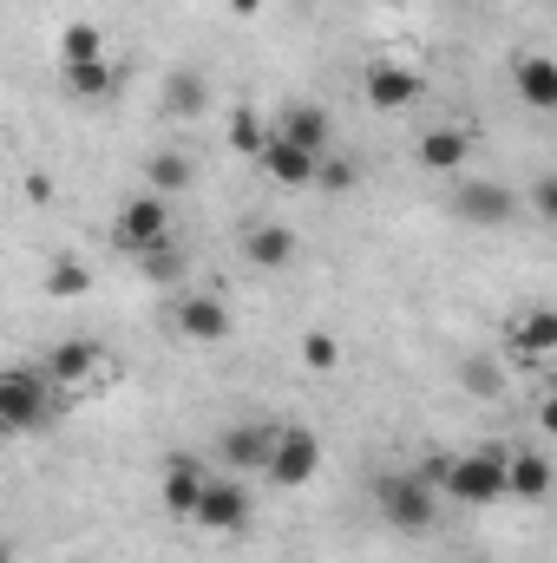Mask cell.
<instances>
[{
    "label": "cell",
    "mask_w": 557,
    "mask_h": 563,
    "mask_svg": "<svg viewBox=\"0 0 557 563\" xmlns=\"http://www.w3.org/2000/svg\"><path fill=\"white\" fill-rule=\"evenodd\" d=\"M426 478H433V492H446L452 505H505V452H459V459H439V465H426Z\"/></svg>",
    "instance_id": "cell-1"
},
{
    "label": "cell",
    "mask_w": 557,
    "mask_h": 563,
    "mask_svg": "<svg viewBox=\"0 0 557 563\" xmlns=\"http://www.w3.org/2000/svg\"><path fill=\"white\" fill-rule=\"evenodd\" d=\"M374 505H381V518L394 525V531H433V518H439V492H433V478L426 472H387V478H374Z\"/></svg>",
    "instance_id": "cell-2"
},
{
    "label": "cell",
    "mask_w": 557,
    "mask_h": 563,
    "mask_svg": "<svg viewBox=\"0 0 557 563\" xmlns=\"http://www.w3.org/2000/svg\"><path fill=\"white\" fill-rule=\"evenodd\" d=\"M59 413V394L26 374V367H0V432H46Z\"/></svg>",
    "instance_id": "cell-3"
},
{
    "label": "cell",
    "mask_w": 557,
    "mask_h": 563,
    "mask_svg": "<svg viewBox=\"0 0 557 563\" xmlns=\"http://www.w3.org/2000/svg\"><path fill=\"white\" fill-rule=\"evenodd\" d=\"M263 478L282 485V492H308L321 478V439L308 426H276V445H270V465Z\"/></svg>",
    "instance_id": "cell-4"
},
{
    "label": "cell",
    "mask_w": 557,
    "mask_h": 563,
    "mask_svg": "<svg viewBox=\"0 0 557 563\" xmlns=\"http://www.w3.org/2000/svg\"><path fill=\"white\" fill-rule=\"evenodd\" d=\"M446 203H452V217L466 230H512L518 223V197L505 184H485V177H459Z\"/></svg>",
    "instance_id": "cell-5"
},
{
    "label": "cell",
    "mask_w": 557,
    "mask_h": 563,
    "mask_svg": "<svg viewBox=\"0 0 557 563\" xmlns=\"http://www.w3.org/2000/svg\"><path fill=\"white\" fill-rule=\"evenodd\" d=\"M250 518H256V498H250L243 478H210L204 498H197V511H190V525H197V531H217V538L250 531Z\"/></svg>",
    "instance_id": "cell-6"
},
{
    "label": "cell",
    "mask_w": 557,
    "mask_h": 563,
    "mask_svg": "<svg viewBox=\"0 0 557 563\" xmlns=\"http://www.w3.org/2000/svg\"><path fill=\"white\" fill-rule=\"evenodd\" d=\"M106 367V347L92 341V334H73V341H59L53 354H46V367H40V380L53 387V394H79V387H92V374Z\"/></svg>",
    "instance_id": "cell-7"
},
{
    "label": "cell",
    "mask_w": 557,
    "mask_h": 563,
    "mask_svg": "<svg viewBox=\"0 0 557 563\" xmlns=\"http://www.w3.org/2000/svg\"><path fill=\"white\" fill-rule=\"evenodd\" d=\"M112 236H119V250H125V256H139V250H151V243H164V236H171V203H164V197H151V190L125 197V210H119Z\"/></svg>",
    "instance_id": "cell-8"
},
{
    "label": "cell",
    "mask_w": 557,
    "mask_h": 563,
    "mask_svg": "<svg viewBox=\"0 0 557 563\" xmlns=\"http://www.w3.org/2000/svg\"><path fill=\"white\" fill-rule=\"evenodd\" d=\"M177 334L184 341H197V347H217V341H230V301L223 295H184L177 301Z\"/></svg>",
    "instance_id": "cell-9"
},
{
    "label": "cell",
    "mask_w": 557,
    "mask_h": 563,
    "mask_svg": "<svg viewBox=\"0 0 557 563\" xmlns=\"http://www.w3.org/2000/svg\"><path fill=\"white\" fill-rule=\"evenodd\" d=\"M361 92H368L374 112H407L419 99V73L414 66H394V59H374V66L361 73Z\"/></svg>",
    "instance_id": "cell-10"
},
{
    "label": "cell",
    "mask_w": 557,
    "mask_h": 563,
    "mask_svg": "<svg viewBox=\"0 0 557 563\" xmlns=\"http://www.w3.org/2000/svg\"><path fill=\"white\" fill-rule=\"evenodd\" d=\"M204 485H210V472H204L190 452H177V459L164 465V478H157V505H164L171 518H184V525H190V511H197Z\"/></svg>",
    "instance_id": "cell-11"
},
{
    "label": "cell",
    "mask_w": 557,
    "mask_h": 563,
    "mask_svg": "<svg viewBox=\"0 0 557 563\" xmlns=\"http://www.w3.org/2000/svg\"><path fill=\"white\" fill-rule=\"evenodd\" d=\"M270 445H276V426H263V420H250V426H230L223 439H217V452H223V465L230 472H263L270 465Z\"/></svg>",
    "instance_id": "cell-12"
},
{
    "label": "cell",
    "mask_w": 557,
    "mask_h": 563,
    "mask_svg": "<svg viewBox=\"0 0 557 563\" xmlns=\"http://www.w3.org/2000/svg\"><path fill=\"white\" fill-rule=\"evenodd\" d=\"M545 492H551V459L545 452H505V498L545 505Z\"/></svg>",
    "instance_id": "cell-13"
},
{
    "label": "cell",
    "mask_w": 557,
    "mask_h": 563,
    "mask_svg": "<svg viewBox=\"0 0 557 563\" xmlns=\"http://www.w3.org/2000/svg\"><path fill=\"white\" fill-rule=\"evenodd\" d=\"M243 263L250 269H288L295 263V230L288 223H250L243 230Z\"/></svg>",
    "instance_id": "cell-14"
},
{
    "label": "cell",
    "mask_w": 557,
    "mask_h": 563,
    "mask_svg": "<svg viewBox=\"0 0 557 563\" xmlns=\"http://www.w3.org/2000/svg\"><path fill=\"white\" fill-rule=\"evenodd\" d=\"M466 157H472V139H466L459 125H433V132L419 139V164H426L433 177H466Z\"/></svg>",
    "instance_id": "cell-15"
},
{
    "label": "cell",
    "mask_w": 557,
    "mask_h": 563,
    "mask_svg": "<svg viewBox=\"0 0 557 563\" xmlns=\"http://www.w3.org/2000/svg\"><path fill=\"white\" fill-rule=\"evenodd\" d=\"M256 164H263V177L282 184V190H308V177H315V151H295V144L276 139V132H270V144H263Z\"/></svg>",
    "instance_id": "cell-16"
},
{
    "label": "cell",
    "mask_w": 557,
    "mask_h": 563,
    "mask_svg": "<svg viewBox=\"0 0 557 563\" xmlns=\"http://www.w3.org/2000/svg\"><path fill=\"white\" fill-rule=\"evenodd\" d=\"M512 79H518V92H525V106H532V112H557V59L525 53Z\"/></svg>",
    "instance_id": "cell-17"
},
{
    "label": "cell",
    "mask_w": 557,
    "mask_h": 563,
    "mask_svg": "<svg viewBox=\"0 0 557 563\" xmlns=\"http://www.w3.org/2000/svg\"><path fill=\"white\" fill-rule=\"evenodd\" d=\"M512 347H518L525 361H551V354H557V314H551V308L518 314V321H512Z\"/></svg>",
    "instance_id": "cell-18"
},
{
    "label": "cell",
    "mask_w": 557,
    "mask_h": 563,
    "mask_svg": "<svg viewBox=\"0 0 557 563\" xmlns=\"http://www.w3.org/2000/svg\"><path fill=\"white\" fill-rule=\"evenodd\" d=\"M276 139H288L295 151H315V157H321V144H328V112H321V106H288L276 119Z\"/></svg>",
    "instance_id": "cell-19"
},
{
    "label": "cell",
    "mask_w": 557,
    "mask_h": 563,
    "mask_svg": "<svg viewBox=\"0 0 557 563\" xmlns=\"http://www.w3.org/2000/svg\"><path fill=\"white\" fill-rule=\"evenodd\" d=\"M66 92L73 99H112L119 92V66L112 59H79V66H66Z\"/></svg>",
    "instance_id": "cell-20"
},
{
    "label": "cell",
    "mask_w": 557,
    "mask_h": 563,
    "mask_svg": "<svg viewBox=\"0 0 557 563\" xmlns=\"http://www.w3.org/2000/svg\"><path fill=\"white\" fill-rule=\"evenodd\" d=\"M144 177H151V197H177V190H190V157L184 151H157L151 164H144Z\"/></svg>",
    "instance_id": "cell-21"
},
{
    "label": "cell",
    "mask_w": 557,
    "mask_h": 563,
    "mask_svg": "<svg viewBox=\"0 0 557 563\" xmlns=\"http://www.w3.org/2000/svg\"><path fill=\"white\" fill-rule=\"evenodd\" d=\"M92 288V269H86V256H59L53 269H46V295L53 301H79Z\"/></svg>",
    "instance_id": "cell-22"
},
{
    "label": "cell",
    "mask_w": 557,
    "mask_h": 563,
    "mask_svg": "<svg viewBox=\"0 0 557 563\" xmlns=\"http://www.w3.org/2000/svg\"><path fill=\"white\" fill-rule=\"evenodd\" d=\"M59 59H66V66H79V59H106L99 26H92V20H73V26L59 33Z\"/></svg>",
    "instance_id": "cell-23"
},
{
    "label": "cell",
    "mask_w": 557,
    "mask_h": 563,
    "mask_svg": "<svg viewBox=\"0 0 557 563\" xmlns=\"http://www.w3.org/2000/svg\"><path fill=\"white\" fill-rule=\"evenodd\" d=\"M164 106L197 119V112L210 106V86H204V73H171V86H164Z\"/></svg>",
    "instance_id": "cell-24"
},
{
    "label": "cell",
    "mask_w": 557,
    "mask_h": 563,
    "mask_svg": "<svg viewBox=\"0 0 557 563\" xmlns=\"http://www.w3.org/2000/svg\"><path fill=\"white\" fill-rule=\"evenodd\" d=\"M139 276H151V282H177L184 276V250L164 236V243H151V250H139Z\"/></svg>",
    "instance_id": "cell-25"
},
{
    "label": "cell",
    "mask_w": 557,
    "mask_h": 563,
    "mask_svg": "<svg viewBox=\"0 0 557 563\" xmlns=\"http://www.w3.org/2000/svg\"><path fill=\"white\" fill-rule=\"evenodd\" d=\"M354 184H361V164L354 157H315L308 190H354Z\"/></svg>",
    "instance_id": "cell-26"
},
{
    "label": "cell",
    "mask_w": 557,
    "mask_h": 563,
    "mask_svg": "<svg viewBox=\"0 0 557 563\" xmlns=\"http://www.w3.org/2000/svg\"><path fill=\"white\" fill-rule=\"evenodd\" d=\"M302 367L335 374V367H341V341H335L328 328H308V334H302Z\"/></svg>",
    "instance_id": "cell-27"
},
{
    "label": "cell",
    "mask_w": 557,
    "mask_h": 563,
    "mask_svg": "<svg viewBox=\"0 0 557 563\" xmlns=\"http://www.w3.org/2000/svg\"><path fill=\"white\" fill-rule=\"evenodd\" d=\"M263 144H270V125H263L256 112H237V119H230V151H237V157H263Z\"/></svg>",
    "instance_id": "cell-28"
},
{
    "label": "cell",
    "mask_w": 557,
    "mask_h": 563,
    "mask_svg": "<svg viewBox=\"0 0 557 563\" xmlns=\"http://www.w3.org/2000/svg\"><path fill=\"white\" fill-rule=\"evenodd\" d=\"M466 387H472L479 400H492V394H499V367H492V361H466Z\"/></svg>",
    "instance_id": "cell-29"
},
{
    "label": "cell",
    "mask_w": 557,
    "mask_h": 563,
    "mask_svg": "<svg viewBox=\"0 0 557 563\" xmlns=\"http://www.w3.org/2000/svg\"><path fill=\"white\" fill-rule=\"evenodd\" d=\"M532 210H538L545 223L557 217V184H551V177H538V190H532Z\"/></svg>",
    "instance_id": "cell-30"
},
{
    "label": "cell",
    "mask_w": 557,
    "mask_h": 563,
    "mask_svg": "<svg viewBox=\"0 0 557 563\" xmlns=\"http://www.w3.org/2000/svg\"><path fill=\"white\" fill-rule=\"evenodd\" d=\"M26 197H33V203H46V197H53V177H46V170H33V177H26Z\"/></svg>",
    "instance_id": "cell-31"
},
{
    "label": "cell",
    "mask_w": 557,
    "mask_h": 563,
    "mask_svg": "<svg viewBox=\"0 0 557 563\" xmlns=\"http://www.w3.org/2000/svg\"><path fill=\"white\" fill-rule=\"evenodd\" d=\"M230 13H237V20H256V13H263V0H230Z\"/></svg>",
    "instance_id": "cell-32"
},
{
    "label": "cell",
    "mask_w": 557,
    "mask_h": 563,
    "mask_svg": "<svg viewBox=\"0 0 557 563\" xmlns=\"http://www.w3.org/2000/svg\"><path fill=\"white\" fill-rule=\"evenodd\" d=\"M472 7H505V0H472Z\"/></svg>",
    "instance_id": "cell-33"
}]
</instances>
